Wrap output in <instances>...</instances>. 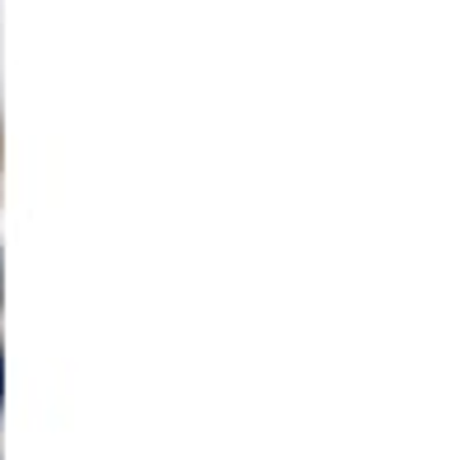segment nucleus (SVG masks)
Returning a JSON list of instances; mask_svg holds the SVG:
<instances>
[{"instance_id": "f257e3e1", "label": "nucleus", "mask_w": 465, "mask_h": 460, "mask_svg": "<svg viewBox=\"0 0 465 460\" xmlns=\"http://www.w3.org/2000/svg\"><path fill=\"white\" fill-rule=\"evenodd\" d=\"M0 400H5V354H0Z\"/></svg>"}]
</instances>
